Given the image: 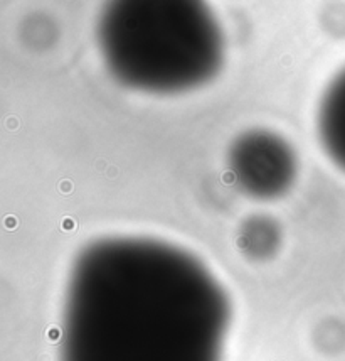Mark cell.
Segmentation results:
<instances>
[{
	"mask_svg": "<svg viewBox=\"0 0 345 361\" xmlns=\"http://www.w3.org/2000/svg\"><path fill=\"white\" fill-rule=\"evenodd\" d=\"M266 134L246 135L234 149V173L253 195L275 196L290 186L293 157L284 142L276 147L268 161H263Z\"/></svg>",
	"mask_w": 345,
	"mask_h": 361,
	"instance_id": "7a4b0ae2",
	"label": "cell"
},
{
	"mask_svg": "<svg viewBox=\"0 0 345 361\" xmlns=\"http://www.w3.org/2000/svg\"><path fill=\"white\" fill-rule=\"evenodd\" d=\"M189 4L175 20L179 4H172L169 23L145 20L140 4H118L101 23V42L106 61L125 83L157 92H177L201 83L215 71L221 41L206 11Z\"/></svg>",
	"mask_w": 345,
	"mask_h": 361,
	"instance_id": "6da1fadb",
	"label": "cell"
},
{
	"mask_svg": "<svg viewBox=\"0 0 345 361\" xmlns=\"http://www.w3.org/2000/svg\"><path fill=\"white\" fill-rule=\"evenodd\" d=\"M320 134L327 152L345 169V73L334 81L322 103Z\"/></svg>",
	"mask_w": 345,
	"mask_h": 361,
	"instance_id": "3957f363",
	"label": "cell"
}]
</instances>
